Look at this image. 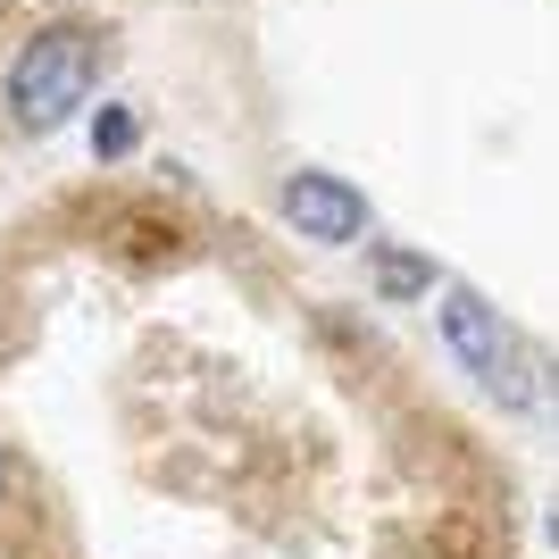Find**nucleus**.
Here are the masks:
<instances>
[{"label":"nucleus","mask_w":559,"mask_h":559,"mask_svg":"<svg viewBox=\"0 0 559 559\" xmlns=\"http://www.w3.org/2000/svg\"><path fill=\"white\" fill-rule=\"evenodd\" d=\"M100 75V34L84 25H43L34 43L9 59V117H17L25 134H50V126H68L84 109Z\"/></svg>","instance_id":"nucleus-1"},{"label":"nucleus","mask_w":559,"mask_h":559,"mask_svg":"<svg viewBox=\"0 0 559 559\" xmlns=\"http://www.w3.org/2000/svg\"><path fill=\"white\" fill-rule=\"evenodd\" d=\"M443 343L460 350V368L485 384V393L501 401H535V384H526V359H518L510 326H501V309L485 301V293H467V284H451L443 293Z\"/></svg>","instance_id":"nucleus-2"},{"label":"nucleus","mask_w":559,"mask_h":559,"mask_svg":"<svg viewBox=\"0 0 559 559\" xmlns=\"http://www.w3.org/2000/svg\"><path fill=\"white\" fill-rule=\"evenodd\" d=\"M276 210L301 226V242H359V234H368V201H359L343 176H326V167H301V176L276 192Z\"/></svg>","instance_id":"nucleus-3"},{"label":"nucleus","mask_w":559,"mask_h":559,"mask_svg":"<svg viewBox=\"0 0 559 559\" xmlns=\"http://www.w3.org/2000/svg\"><path fill=\"white\" fill-rule=\"evenodd\" d=\"M376 284H384V301H409V293H435V267L409 251H384L376 259Z\"/></svg>","instance_id":"nucleus-4"},{"label":"nucleus","mask_w":559,"mask_h":559,"mask_svg":"<svg viewBox=\"0 0 559 559\" xmlns=\"http://www.w3.org/2000/svg\"><path fill=\"white\" fill-rule=\"evenodd\" d=\"M93 151H100V159H126V151H134V117L109 109V117L93 126Z\"/></svg>","instance_id":"nucleus-5"},{"label":"nucleus","mask_w":559,"mask_h":559,"mask_svg":"<svg viewBox=\"0 0 559 559\" xmlns=\"http://www.w3.org/2000/svg\"><path fill=\"white\" fill-rule=\"evenodd\" d=\"M0 492H9V460H0Z\"/></svg>","instance_id":"nucleus-6"},{"label":"nucleus","mask_w":559,"mask_h":559,"mask_svg":"<svg viewBox=\"0 0 559 559\" xmlns=\"http://www.w3.org/2000/svg\"><path fill=\"white\" fill-rule=\"evenodd\" d=\"M551 543H559V518H551Z\"/></svg>","instance_id":"nucleus-7"}]
</instances>
